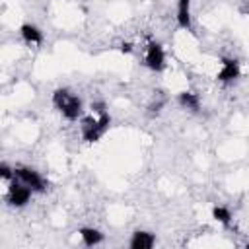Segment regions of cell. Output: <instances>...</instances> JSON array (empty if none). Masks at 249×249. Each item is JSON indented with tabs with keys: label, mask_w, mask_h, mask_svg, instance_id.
Returning <instances> with one entry per match:
<instances>
[{
	"label": "cell",
	"mask_w": 249,
	"mask_h": 249,
	"mask_svg": "<svg viewBox=\"0 0 249 249\" xmlns=\"http://www.w3.org/2000/svg\"><path fill=\"white\" fill-rule=\"evenodd\" d=\"M0 175H2V179H6V181H12V179L16 177L14 169H10L6 163H2V165H0Z\"/></svg>",
	"instance_id": "cell-13"
},
{
	"label": "cell",
	"mask_w": 249,
	"mask_h": 249,
	"mask_svg": "<svg viewBox=\"0 0 249 249\" xmlns=\"http://www.w3.org/2000/svg\"><path fill=\"white\" fill-rule=\"evenodd\" d=\"M19 33H21L23 41H27V43H35V45H41L43 43V33L33 23H23L19 27Z\"/></svg>",
	"instance_id": "cell-9"
},
{
	"label": "cell",
	"mask_w": 249,
	"mask_h": 249,
	"mask_svg": "<svg viewBox=\"0 0 249 249\" xmlns=\"http://www.w3.org/2000/svg\"><path fill=\"white\" fill-rule=\"evenodd\" d=\"M212 218H214V220H218L220 224L228 226V224H230V220H231V214H230V210H228V208H224V206H214V208H212Z\"/></svg>",
	"instance_id": "cell-12"
},
{
	"label": "cell",
	"mask_w": 249,
	"mask_h": 249,
	"mask_svg": "<svg viewBox=\"0 0 249 249\" xmlns=\"http://www.w3.org/2000/svg\"><path fill=\"white\" fill-rule=\"evenodd\" d=\"M146 66L154 72H160L163 70L165 66V54H163V49L160 43L156 41H150L148 43V51H146Z\"/></svg>",
	"instance_id": "cell-5"
},
{
	"label": "cell",
	"mask_w": 249,
	"mask_h": 249,
	"mask_svg": "<svg viewBox=\"0 0 249 249\" xmlns=\"http://www.w3.org/2000/svg\"><path fill=\"white\" fill-rule=\"evenodd\" d=\"M14 173H16V177L21 181V183H25L31 191H45V187H47V183H45V179L35 171V169H31V167H16L14 169Z\"/></svg>",
	"instance_id": "cell-4"
},
{
	"label": "cell",
	"mask_w": 249,
	"mask_h": 249,
	"mask_svg": "<svg viewBox=\"0 0 249 249\" xmlns=\"http://www.w3.org/2000/svg\"><path fill=\"white\" fill-rule=\"evenodd\" d=\"M91 109H93L95 113L103 115V113H105V103H103V101H95V103H91Z\"/></svg>",
	"instance_id": "cell-14"
},
{
	"label": "cell",
	"mask_w": 249,
	"mask_h": 249,
	"mask_svg": "<svg viewBox=\"0 0 249 249\" xmlns=\"http://www.w3.org/2000/svg\"><path fill=\"white\" fill-rule=\"evenodd\" d=\"M121 53H132V43H123L121 45Z\"/></svg>",
	"instance_id": "cell-15"
},
{
	"label": "cell",
	"mask_w": 249,
	"mask_h": 249,
	"mask_svg": "<svg viewBox=\"0 0 249 249\" xmlns=\"http://www.w3.org/2000/svg\"><path fill=\"white\" fill-rule=\"evenodd\" d=\"M154 243H156V237L150 231H140L138 230L130 237V247L132 249H150V247H154Z\"/></svg>",
	"instance_id": "cell-7"
},
{
	"label": "cell",
	"mask_w": 249,
	"mask_h": 249,
	"mask_svg": "<svg viewBox=\"0 0 249 249\" xmlns=\"http://www.w3.org/2000/svg\"><path fill=\"white\" fill-rule=\"evenodd\" d=\"M247 249H249V243H247Z\"/></svg>",
	"instance_id": "cell-17"
},
{
	"label": "cell",
	"mask_w": 249,
	"mask_h": 249,
	"mask_svg": "<svg viewBox=\"0 0 249 249\" xmlns=\"http://www.w3.org/2000/svg\"><path fill=\"white\" fill-rule=\"evenodd\" d=\"M80 237H82L86 247H93V245L103 241V233L99 230H95V228H82L80 230Z\"/></svg>",
	"instance_id": "cell-10"
},
{
	"label": "cell",
	"mask_w": 249,
	"mask_h": 249,
	"mask_svg": "<svg viewBox=\"0 0 249 249\" xmlns=\"http://www.w3.org/2000/svg\"><path fill=\"white\" fill-rule=\"evenodd\" d=\"M177 23L183 29H191V0H177Z\"/></svg>",
	"instance_id": "cell-8"
},
{
	"label": "cell",
	"mask_w": 249,
	"mask_h": 249,
	"mask_svg": "<svg viewBox=\"0 0 249 249\" xmlns=\"http://www.w3.org/2000/svg\"><path fill=\"white\" fill-rule=\"evenodd\" d=\"M53 103H54V107L62 113V117L68 119V121H76V119L82 115V99L76 97V95H72L66 88L54 89V93H53Z\"/></svg>",
	"instance_id": "cell-1"
},
{
	"label": "cell",
	"mask_w": 249,
	"mask_h": 249,
	"mask_svg": "<svg viewBox=\"0 0 249 249\" xmlns=\"http://www.w3.org/2000/svg\"><path fill=\"white\" fill-rule=\"evenodd\" d=\"M161 105H163V101H158V103H152V105H150V111H152V113H154V111L158 113V111L161 109Z\"/></svg>",
	"instance_id": "cell-16"
},
{
	"label": "cell",
	"mask_w": 249,
	"mask_h": 249,
	"mask_svg": "<svg viewBox=\"0 0 249 249\" xmlns=\"http://www.w3.org/2000/svg\"><path fill=\"white\" fill-rule=\"evenodd\" d=\"M239 78V62L235 58H224L222 60V70L218 72L220 82H233Z\"/></svg>",
	"instance_id": "cell-6"
},
{
	"label": "cell",
	"mask_w": 249,
	"mask_h": 249,
	"mask_svg": "<svg viewBox=\"0 0 249 249\" xmlns=\"http://www.w3.org/2000/svg\"><path fill=\"white\" fill-rule=\"evenodd\" d=\"M177 101H179L181 107L191 109V111H198V107H200V99H198V95L193 93V91H181V93L177 95Z\"/></svg>",
	"instance_id": "cell-11"
},
{
	"label": "cell",
	"mask_w": 249,
	"mask_h": 249,
	"mask_svg": "<svg viewBox=\"0 0 249 249\" xmlns=\"http://www.w3.org/2000/svg\"><path fill=\"white\" fill-rule=\"evenodd\" d=\"M29 198H31V189L16 177V179L10 183V187H8V195H6L8 204L19 208V206H25V204L29 202Z\"/></svg>",
	"instance_id": "cell-3"
},
{
	"label": "cell",
	"mask_w": 249,
	"mask_h": 249,
	"mask_svg": "<svg viewBox=\"0 0 249 249\" xmlns=\"http://www.w3.org/2000/svg\"><path fill=\"white\" fill-rule=\"evenodd\" d=\"M109 124H111V117L107 113L99 115V119H93L91 115L89 117H84L82 119V124H80L84 140L86 142H97L105 134V130L109 128Z\"/></svg>",
	"instance_id": "cell-2"
}]
</instances>
